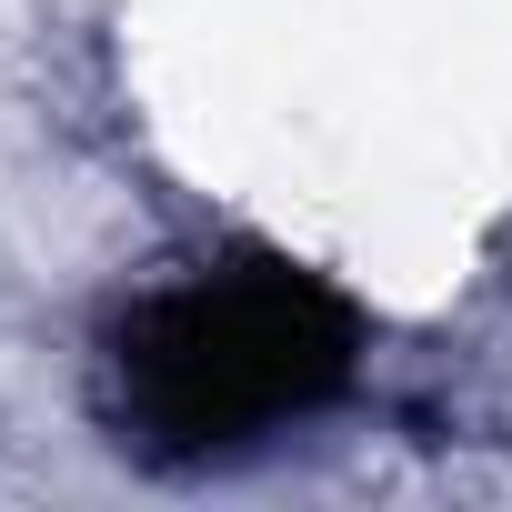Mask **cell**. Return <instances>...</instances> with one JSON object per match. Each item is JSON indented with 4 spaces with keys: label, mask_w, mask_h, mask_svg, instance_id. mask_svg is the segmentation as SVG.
Here are the masks:
<instances>
[{
    "label": "cell",
    "mask_w": 512,
    "mask_h": 512,
    "mask_svg": "<svg viewBox=\"0 0 512 512\" xmlns=\"http://www.w3.org/2000/svg\"><path fill=\"white\" fill-rule=\"evenodd\" d=\"M352 362L362 312L322 272L292 251H221L111 322V422L151 462H231L342 402Z\"/></svg>",
    "instance_id": "1"
}]
</instances>
